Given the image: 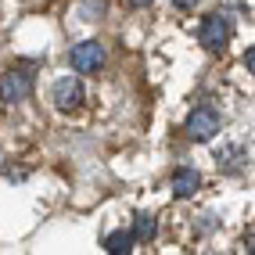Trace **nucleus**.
<instances>
[{"instance_id": "f257e3e1", "label": "nucleus", "mask_w": 255, "mask_h": 255, "mask_svg": "<svg viewBox=\"0 0 255 255\" xmlns=\"http://www.w3.org/2000/svg\"><path fill=\"white\" fill-rule=\"evenodd\" d=\"M32 94V69H11L0 76V101L7 105H18Z\"/></svg>"}, {"instance_id": "f03ea898", "label": "nucleus", "mask_w": 255, "mask_h": 255, "mask_svg": "<svg viewBox=\"0 0 255 255\" xmlns=\"http://www.w3.org/2000/svg\"><path fill=\"white\" fill-rule=\"evenodd\" d=\"M69 61H72V69H76L79 76H94L97 69H105V47L94 43V40L76 43L72 54H69Z\"/></svg>"}, {"instance_id": "7ed1b4c3", "label": "nucleus", "mask_w": 255, "mask_h": 255, "mask_svg": "<svg viewBox=\"0 0 255 255\" xmlns=\"http://www.w3.org/2000/svg\"><path fill=\"white\" fill-rule=\"evenodd\" d=\"M227 43H230V18L227 14H209V18L201 22V47L219 54Z\"/></svg>"}, {"instance_id": "20e7f679", "label": "nucleus", "mask_w": 255, "mask_h": 255, "mask_svg": "<svg viewBox=\"0 0 255 255\" xmlns=\"http://www.w3.org/2000/svg\"><path fill=\"white\" fill-rule=\"evenodd\" d=\"M216 133H219V115L212 108L191 112V119H187V137L191 140H212Z\"/></svg>"}, {"instance_id": "39448f33", "label": "nucleus", "mask_w": 255, "mask_h": 255, "mask_svg": "<svg viewBox=\"0 0 255 255\" xmlns=\"http://www.w3.org/2000/svg\"><path fill=\"white\" fill-rule=\"evenodd\" d=\"M83 101H87V94H83V83L76 76H65V79L54 83V105L61 112H76Z\"/></svg>"}, {"instance_id": "423d86ee", "label": "nucleus", "mask_w": 255, "mask_h": 255, "mask_svg": "<svg viewBox=\"0 0 255 255\" xmlns=\"http://www.w3.org/2000/svg\"><path fill=\"white\" fill-rule=\"evenodd\" d=\"M198 187H201V176L194 173V169L183 165V169H176V173H173V191H176V198H191Z\"/></svg>"}, {"instance_id": "0eeeda50", "label": "nucleus", "mask_w": 255, "mask_h": 255, "mask_svg": "<svg viewBox=\"0 0 255 255\" xmlns=\"http://www.w3.org/2000/svg\"><path fill=\"white\" fill-rule=\"evenodd\" d=\"M133 241H155V234H158V219L151 216V212H137L133 216Z\"/></svg>"}, {"instance_id": "6e6552de", "label": "nucleus", "mask_w": 255, "mask_h": 255, "mask_svg": "<svg viewBox=\"0 0 255 255\" xmlns=\"http://www.w3.org/2000/svg\"><path fill=\"white\" fill-rule=\"evenodd\" d=\"M133 234L129 230H112L108 237H105V248L112 252V255H126V252H133Z\"/></svg>"}, {"instance_id": "1a4fd4ad", "label": "nucleus", "mask_w": 255, "mask_h": 255, "mask_svg": "<svg viewBox=\"0 0 255 255\" xmlns=\"http://www.w3.org/2000/svg\"><path fill=\"white\" fill-rule=\"evenodd\" d=\"M219 162H223V169H230V173H234V169H241V165L248 162V155H245L241 147H227L223 155H219Z\"/></svg>"}, {"instance_id": "9d476101", "label": "nucleus", "mask_w": 255, "mask_h": 255, "mask_svg": "<svg viewBox=\"0 0 255 255\" xmlns=\"http://www.w3.org/2000/svg\"><path fill=\"white\" fill-rule=\"evenodd\" d=\"M173 4H176V7H180V11H191V7H194V4H198V0H173Z\"/></svg>"}, {"instance_id": "9b49d317", "label": "nucleus", "mask_w": 255, "mask_h": 255, "mask_svg": "<svg viewBox=\"0 0 255 255\" xmlns=\"http://www.w3.org/2000/svg\"><path fill=\"white\" fill-rule=\"evenodd\" d=\"M245 65H248V72L255 69V50H252V47H248V54H245Z\"/></svg>"}, {"instance_id": "f8f14e48", "label": "nucleus", "mask_w": 255, "mask_h": 255, "mask_svg": "<svg viewBox=\"0 0 255 255\" xmlns=\"http://www.w3.org/2000/svg\"><path fill=\"white\" fill-rule=\"evenodd\" d=\"M129 4H133V7H147V4H151V0H129Z\"/></svg>"}]
</instances>
